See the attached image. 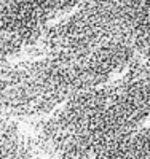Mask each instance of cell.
Here are the masks:
<instances>
[{"mask_svg":"<svg viewBox=\"0 0 150 159\" xmlns=\"http://www.w3.org/2000/svg\"><path fill=\"white\" fill-rule=\"evenodd\" d=\"M134 51L133 42H117L90 52H48L37 61L5 65L0 70V107L37 108L72 92L94 89L131 62Z\"/></svg>","mask_w":150,"mask_h":159,"instance_id":"obj_1","label":"cell"}]
</instances>
